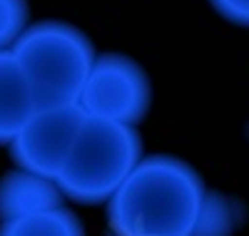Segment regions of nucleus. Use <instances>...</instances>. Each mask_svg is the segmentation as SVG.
I'll use <instances>...</instances> for the list:
<instances>
[{
	"label": "nucleus",
	"instance_id": "1",
	"mask_svg": "<svg viewBox=\"0 0 249 236\" xmlns=\"http://www.w3.org/2000/svg\"><path fill=\"white\" fill-rule=\"evenodd\" d=\"M207 186L175 154L142 157L105 204L112 236H195Z\"/></svg>",
	"mask_w": 249,
	"mask_h": 236
},
{
	"label": "nucleus",
	"instance_id": "2",
	"mask_svg": "<svg viewBox=\"0 0 249 236\" xmlns=\"http://www.w3.org/2000/svg\"><path fill=\"white\" fill-rule=\"evenodd\" d=\"M13 55L35 95L37 110L77 104L97 60L90 37L60 20L33 23L13 45Z\"/></svg>",
	"mask_w": 249,
	"mask_h": 236
},
{
	"label": "nucleus",
	"instance_id": "3",
	"mask_svg": "<svg viewBox=\"0 0 249 236\" xmlns=\"http://www.w3.org/2000/svg\"><path fill=\"white\" fill-rule=\"evenodd\" d=\"M142 157L137 127L85 117L55 182L65 199L75 204H107Z\"/></svg>",
	"mask_w": 249,
	"mask_h": 236
},
{
	"label": "nucleus",
	"instance_id": "4",
	"mask_svg": "<svg viewBox=\"0 0 249 236\" xmlns=\"http://www.w3.org/2000/svg\"><path fill=\"white\" fill-rule=\"evenodd\" d=\"M77 104L88 117L137 127L152 107V82L132 57L105 52L97 55Z\"/></svg>",
	"mask_w": 249,
	"mask_h": 236
},
{
	"label": "nucleus",
	"instance_id": "5",
	"mask_svg": "<svg viewBox=\"0 0 249 236\" xmlns=\"http://www.w3.org/2000/svg\"><path fill=\"white\" fill-rule=\"evenodd\" d=\"M85 117L88 115L80 110V104L37 110L33 119L20 130V135L8 144L15 167L48 179H57Z\"/></svg>",
	"mask_w": 249,
	"mask_h": 236
},
{
	"label": "nucleus",
	"instance_id": "6",
	"mask_svg": "<svg viewBox=\"0 0 249 236\" xmlns=\"http://www.w3.org/2000/svg\"><path fill=\"white\" fill-rule=\"evenodd\" d=\"M62 202L65 194L55 179L33 174L20 167L0 177V221L35 217L48 209L62 206Z\"/></svg>",
	"mask_w": 249,
	"mask_h": 236
},
{
	"label": "nucleus",
	"instance_id": "7",
	"mask_svg": "<svg viewBox=\"0 0 249 236\" xmlns=\"http://www.w3.org/2000/svg\"><path fill=\"white\" fill-rule=\"evenodd\" d=\"M37 112V102L13 50L0 52V144H10Z\"/></svg>",
	"mask_w": 249,
	"mask_h": 236
},
{
	"label": "nucleus",
	"instance_id": "8",
	"mask_svg": "<svg viewBox=\"0 0 249 236\" xmlns=\"http://www.w3.org/2000/svg\"><path fill=\"white\" fill-rule=\"evenodd\" d=\"M0 236H88L80 217L65 204L35 217L0 221Z\"/></svg>",
	"mask_w": 249,
	"mask_h": 236
},
{
	"label": "nucleus",
	"instance_id": "9",
	"mask_svg": "<svg viewBox=\"0 0 249 236\" xmlns=\"http://www.w3.org/2000/svg\"><path fill=\"white\" fill-rule=\"evenodd\" d=\"M237 221H239L237 204L230 197L219 194V191L207 189L195 236H232L237 229Z\"/></svg>",
	"mask_w": 249,
	"mask_h": 236
},
{
	"label": "nucleus",
	"instance_id": "10",
	"mask_svg": "<svg viewBox=\"0 0 249 236\" xmlns=\"http://www.w3.org/2000/svg\"><path fill=\"white\" fill-rule=\"evenodd\" d=\"M30 28L28 0H0V52L13 50V45Z\"/></svg>",
	"mask_w": 249,
	"mask_h": 236
},
{
	"label": "nucleus",
	"instance_id": "11",
	"mask_svg": "<svg viewBox=\"0 0 249 236\" xmlns=\"http://www.w3.org/2000/svg\"><path fill=\"white\" fill-rule=\"evenodd\" d=\"M210 3L224 20L249 28V0H210Z\"/></svg>",
	"mask_w": 249,
	"mask_h": 236
}]
</instances>
